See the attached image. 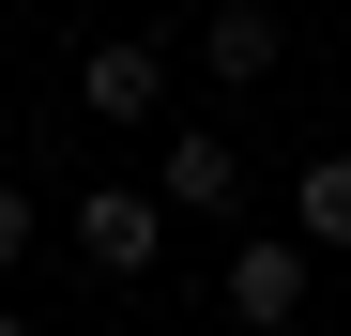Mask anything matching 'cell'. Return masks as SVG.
Here are the masks:
<instances>
[{
  "label": "cell",
  "instance_id": "cell-6",
  "mask_svg": "<svg viewBox=\"0 0 351 336\" xmlns=\"http://www.w3.org/2000/svg\"><path fill=\"white\" fill-rule=\"evenodd\" d=\"M290 230H306V245H351V153H306V184H290Z\"/></svg>",
  "mask_w": 351,
  "mask_h": 336
},
{
  "label": "cell",
  "instance_id": "cell-2",
  "mask_svg": "<svg viewBox=\"0 0 351 336\" xmlns=\"http://www.w3.org/2000/svg\"><path fill=\"white\" fill-rule=\"evenodd\" d=\"M153 214H199V230H214V214H245V153H229V138H168V184H153Z\"/></svg>",
  "mask_w": 351,
  "mask_h": 336
},
{
  "label": "cell",
  "instance_id": "cell-7",
  "mask_svg": "<svg viewBox=\"0 0 351 336\" xmlns=\"http://www.w3.org/2000/svg\"><path fill=\"white\" fill-rule=\"evenodd\" d=\"M0 260H31V184H0Z\"/></svg>",
  "mask_w": 351,
  "mask_h": 336
},
{
  "label": "cell",
  "instance_id": "cell-5",
  "mask_svg": "<svg viewBox=\"0 0 351 336\" xmlns=\"http://www.w3.org/2000/svg\"><path fill=\"white\" fill-rule=\"evenodd\" d=\"M229 321H306V245H229Z\"/></svg>",
  "mask_w": 351,
  "mask_h": 336
},
{
  "label": "cell",
  "instance_id": "cell-8",
  "mask_svg": "<svg viewBox=\"0 0 351 336\" xmlns=\"http://www.w3.org/2000/svg\"><path fill=\"white\" fill-rule=\"evenodd\" d=\"M0 336H31V321H0Z\"/></svg>",
  "mask_w": 351,
  "mask_h": 336
},
{
  "label": "cell",
  "instance_id": "cell-1",
  "mask_svg": "<svg viewBox=\"0 0 351 336\" xmlns=\"http://www.w3.org/2000/svg\"><path fill=\"white\" fill-rule=\"evenodd\" d=\"M77 260H92V275H153V260H168V214H153L138 184H92V199H77Z\"/></svg>",
  "mask_w": 351,
  "mask_h": 336
},
{
  "label": "cell",
  "instance_id": "cell-3",
  "mask_svg": "<svg viewBox=\"0 0 351 336\" xmlns=\"http://www.w3.org/2000/svg\"><path fill=\"white\" fill-rule=\"evenodd\" d=\"M275 62H290V31L260 16V0H214V16H199V77H229V92H260Z\"/></svg>",
  "mask_w": 351,
  "mask_h": 336
},
{
  "label": "cell",
  "instance_id": "cell-4",
  "mask_svg": "<svg viewBox=\"0 0 351 336\" xmlns=\"http://www.w3.org/2000/svg\"><path fill=\"white\" fill-rule=\"evenodd\" d=\"M153 92H168V46H92V62H77V107H92V123H153Z\"/></svg>",
  "mask_w": 351,
  "mask_h": 336
}]
</instances>
